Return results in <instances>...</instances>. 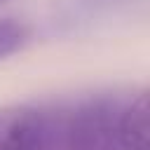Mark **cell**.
<instances>
[{
	"label": "cell",
	"instance_id": "obj_5",
	"mask_svg": "<svg viewBox=\"0 0 150 150\" xmlns=\"http://www.w3.org/2000/svg\"><path fill=\"white\" fill-rule=\"evenodd\" d=\"M5 2H7V0H0V5H5Z\"/></svg>",
	"mask_w": 150,
	"mask_h": 150
},
{
	"label": "cell",
	"instance_id": "obj_2",
	"mask_svg": "<svg viewBox=\"0 0 150 150\" xmlns=\"http://www.w3.org/2000/svg\"><path fill=\"white\" fill-rule=\"evenodd\" d=\"M45 115L28 103L0 108V150H40L45 141Z\"/></svg>",
	"mask_w": 150,
	"mask_h": 150
},
{
	"label": "cell",
	"instance_id": "obj_3",
	"mask_svg": "<svg viewBox=\"0 0 150 150\" xmlns=\"http://www.w3.org/2000/svg\"><path fill=\"white\" fill-rule=\"evenodd\" d=\"M117 148L120 150H148V94L138 91L117 112Z\"/></svg>",
	"mask_w": 150,
	"mask_h": 150
},
{
	"label": "cell",
	"instance_id": "obj_1",
	"mask_svg": "<svg viewBox=\"0 0 150 150\" xmlns=\"http://www.w3.org/2000/svg\"><path fill=\"white\" fill-rule=\"evenodd\" d=\"M117 112L120 108L105 96H94L82 101L70 112L68 120L70 150H115Z\"/></svg>",
	"mask_w": 150,
	"mask_h": 150
},
{
	"label": "cell",
	"instance_id": "obj_4",
	"mask_svg": "<svg viewBox=\"0 0 150 150\" xmlns=\"http://www.w3.org/2000/svg\"><path fill=\"white\" fill-rule=\"evenodd\" d=\"M33 38V28L14 16H2L0 19V61L9 59L12 54L21 52Z\"/></svg>",
	"mask_w": 150,
	"mask_h": 150
}]
</instances>
